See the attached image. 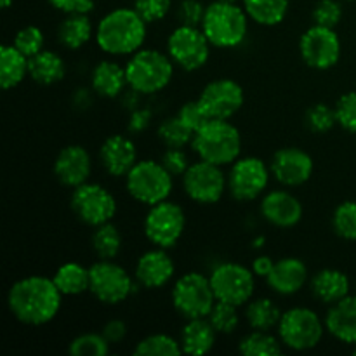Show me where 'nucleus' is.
Segmentation results:
<instances>
[{"mask_svg": "<svg viewBox=\"0 0 356 356\" xmlns=\"http://www.w3.org/2000/svg\"><path fill=\"white\" fill-rule=\"evenodd\" d=\"M273 266H275V261L271 259L270 256H257L256 259L252 261L254 275L261 278H266L268 275L271 273V270H273Z\"/></svg>", "mask_w": 356, "mask_h": 356, "instance_id": "52", "label": "nucleus"}, {"mask_svg": "<svg viewBox=\"0 0 356 356\" xmlns=\"http://www.w3.org/2000/svg\"><path fill=\"white\" fill-rule=\"evenodd\" d=\"M176 273V264L167 254V249L155 247L146 250L136 264L134 278L145 289H162L172 280Z\"/></svg>", "mask_w": 356, "mask_h": 356, "instance_id": "21", "label": "nucleus"}, {"mask_svg": "<svg viewBox=\"0 0 356 356\" xmlns=\"http://www.w3.org/2000/svg\"><path fill=\"white\" fill-rule=\"evenodd\" d=\"M92 172V159L80 145L65 146L54 160V176L63 186L76 188L87 183Z\"/></svg>", "mask_w": 356, "mask_h": 356, "instance_id": "20", "label": "nucleus"}, {"mask_svg": "<svg viewBox=\"0 0 356 356\" xmlns=\"http://www.w3.org/2000/svg\"><path fill=\"white\" fill-rule=\"evenodd\" d=\"M125 188L136 202L152 207L169 200L174 188V176L162 165V162L138 160L125 176Z\"/></svg>", "mask_w": 356, "mask_h": 356, "instance_id": "6", "label": "nucleus"}, {"mask_svg": "<svg viewBox=\"0 0 356 356\" xmlns=\"http://www.w3.org/2000/svg\"><path fill=\"white\" fill-rule=\"evenodd\" d=\"M343 19V7L337 0H320L313 9V24L336 28Z\"/></svg>", "mask_w": 356, "mask_h": 356, "instance_id": "43", "label": "nucleus"}, {"mask_svg": "<svg viewBox=\"0 0 356 356\" xmlns=\"http://www.w3.org/2000/svg\"><path fill=\"white\" fill-rule=\"evenodd\" d=\"M282 344L294 351H309L318 346L325 334V320L305 306H296L282 315L277 327Z\"/></svg>", "mask_w": 356, "mask_h": 356, "instance_id": "7", "label": "nucleus"}, {"mask_svg": "<svg viewBox=\"0 0 356 356\" xmlns=\"http://www.w3.org/2000/svg\"><path fill=\"white\" fill-rule=\"evenodd\" d=\"M312 285V292L318 301L325 302V305H336L337 301L350 296V278L346 273L341 270H334V268H325V270L316 271L315 277L309 282Z\"/></svg>", "mask_w": 356, "mask_h": 356, "instance_id": "27", "label": "nucleus"}, {"mask_svg": "<svg viewBox=\"0 0 356 356\" xmlns=\"http://www.w3.org/2000/svg\"><path fill=\"white\" fill-rule=\"evenodd\" d=\"M299 54L313 70H330L341 58V40L334 28L313 24L299 38Z\"/></svg>", "mask_w": 356, "mask_h": 356, "instance_id": "16", "label": "nucleus"}, {"mask_svg": "<svg viewBox=\"0 0 356 356\" xmlns=\"http://www.w3.org/2000/svg\"><path fill=\"white\" fill-rule=\"evenodd\" d=\"M249 14L236 2H219L214 0L205 9L202 19V31L211 45L219 49L238 47L249 31Z\"/></svg>", "mask_w": 356, "mask_h": 356, "instance_id": "3", "label": "nucleus"}, {"mask_svg": "<svg viewBox=\"0 0 356 356\" xmlns=\"http://www.w3.org/2000/svg\"><path fill=\"white\" fill-rule=\"evenodd\" d=\"M191 146L200 160L219 167L232 165L242 153V136L229 120L212 118L195 132Z\"/></svg>", "mask_w": 356, "mask_h": 356, "instance_id": "5", "label": "nucleus"}, {"mask_svg": "<svg viewBox=\"0 0 356 356\" xmlns=\"http://www.w3.org/2000/svg\"><path fill=\"white\" fill-rule=\"evenodd\" d=\"M218 337V330L212 327L211 320L205 318H191L186 320L184 327L181 329L179 343L183 348V353L191 356H202L212 351Z\"/></svg>", "mask_w": 356, "mask_h": 356, "instance_id": "26", "label": "nucleus"}, {"mask_svg": "<svg viewBox=\"0 0 356 356\" xmlns=\"http://www.w3.org/2000/svg\"><path fill=\"white\" fill-rule=\"evenodd\" d=\"M134 280L113 259H101L89 268V292L103 305L124 302L139 287Z\"/></svg>", "mask_w": 356, "mask_h": 356, "instance_id": "9", "label": "nucleus"}, {"mask_svg": "<svg viewBox=\"0 0 356 356\" xmlns=\"http://www.w3.org/2000/svg\"><path fill=\"white\" fill-rule=\"evenodd\" d=\"M129 89L149 96L165 89L174 75V61L159 49H139L125 65Z\"/></svg>", "mask_w": 356, "mask_h": 356, "instance_id": "4", "label": "nucleus"}, {"mask_svg": "<svg viewBox=\"0 0 356 356\" xmlns=\"http://www.w3.org/2000/svg\"><path fill=\"white\" fill-rule=\"evenodd\" d=\"M177 117H179L193 132L200 131L209 120H212V118H209V115L205 113V110L202 108V104L198 103V99L184 103L183 106L179 108V111H177Z\"/></svg>", "mask_w": 356, "mask_h": 356, "instance_id": "46", "label": "nucleus"}, {"mask_svg": "<svg viewBox=\"0 0 356 356\" xmlns=\"http://www.w3.org/2000/svg\"><path fill=\"white\" fill-rule=\"evenodd\" d=\"M99 162L110 176H127L129 170L138 163V148L125 134H113L103 141L99 148Z\"/></svg>", "mask_w": 356, "mask_h": 356, "instance_id": "22", "label": "nucleus"}, {"mask_svg": "<svg viewBox=\"0 0 356 356\" xmlns=\"http://www.w3.org/2000/svg\"><path fill=\"white\" fill-rule=\"evenodd\" d=\"M256 275L243 264L221 263L212 270L211 285L218 301L243 306L250 301L256 289Z\"/></svg>", "mask_w": 356, "mask_h": 356, "instance_id": "13", "label": "nucleus"}, {"mask_svg": "<svg viewBox=\"0 0 356 356\" xmlns=\"http://www.w3.org/2000/svg\"><path fill=\"white\" fill-rule=\"evenodd\" d=\"M308 266L298 257H284L277 261L266 277L268 287L280 296H294L308 284Z\"/></svg>", "mask_w": 356, "mask_h": 356, "instance_id": "23", "label": "nucleus"}, {"mask_svg": "<svg viewBox=\"0 0 356 356\" xmlns=\"http://www.w3.org/2000/svg\"><path fill=\"white\" fill-rule=\"evenodd\" d=\"M183 353L177 339L167 334H152L139 341L134 348L136 356H176Z\"/></svg>", "mask_w": 356, "mask_h": 356, "instance_id": "37", "label": "nucleus"}, {"mask_svg": "<svg viewBox=\"0 0 356 356\" xmlns=\"http://www.w3.org/2000/svg\"><path fill=\"white\" fill-rule=\"evenodd\" d=\"M63 294L54 280L31 275L14 282L7 294V306L17 322L24 325H45L58 316Z\"/></svg>", "mask_w": 356, "mask_h": 356, "instance_id": "1", "label": "nucleus"}, {"mask_svg": "<svg viewBox=\"0 0 356 356\" xmlns=\"http://www.w3.org/2000/svg\"><path fill=\"white\" fill-rule=\"evenodd\" d=\"M90 87H92V92L108 99L122 96L125 92V87H129L125 66L110 59L97 63L90 73Z\"/></svg>", "mask_w": 356, "mask_h": 356, "instance_id": "25", "label": "nucleus"}, {"mask_svg": "<svg viewBox=\"0 0 356 356\" xmlns=\"http://www.w3.org/2000/svg\"><path fill=\"white\" fill-rule=\"evenodd\" d=\"M282 315H284V312H282L280 306L273 299L259 298L247 302L245 320L252 330H266V332H271V330H275L278 327Z\"/></svg>", "mask_w": 356, "mask_h": 356, "instance_id": "31", "label": "nucleus"}, {"mask_svg": "<svg viewBox=\"0 0 356 356\" xmlns=\"http://www.w3.org/2000/svg\"><path fill=\"white\" fill-rule=\"evenodd\" d=\"M156 136L165 148H184L186 145H191L195 132L177 115H174L160 122Z\"/></svg>", "mask_w": 356, "mask_h": 356, "instance_id": "36", "label": "nucleus"}, {"mask_svg": "<svg viewBox=\"0 0 356 356\" xmlns=\"http://www.w3.org/2000/svg\"><path fill=\"white\" fill-rule=\"evenodd\" d=\"M26 75H30V58H26L13 44L2 45L0 47V83H2V89H14L26 79Z\"/></svg>", "mask_w": 356, "mask_h": 356, "instance_id": "29", "label": "nucleus"}, {"mask_svg": "<svg viewBox=\"0 0 356 356\" xmlns=\"http://www.w3.org/2000/svg\"><path fill=\"white\" fill-rule=\"evenodd\" d=\"M353 355H356V344H353Z\"/></svg>", "mask_w": 356, "mask_h": 356, "instance_id": "57", "label": "nucleus"}, {"mask_svg": "<svg viewBox=\"0 0 356 356\" xmlns=\"http://www.w3.org/2000/svg\"><path fill=\"white\" fill-rule=\"evenodd\" d=\"M148 33V23L136 13L134 7H118L99 19L96 42L110 56H131L143 47Z\"/></svg>", "mask_w": 356, "mask_h": 356, "instance_id": "2", "label": "nucleus"}, {"mask_svg": "<svg viewBox=\"0 0 356 356\" xmlns=\"http://www.w3.org/2000/svg\"><path fill=\"white\" fill-rule=\"evenodd\" d=\"M92 35H96V30H94L89 14H66L58 28L59 44L68 51H76V49L83 47L92 38Z\"/></svg>", "mask_w": 356, "mask_h": 356, "instance_id": "28", "label": "nucleus"}, {"mask_svg": "<svg viewBox=\"0 0 356 356\" xmlns=\"http://www.w3.org/2000/svg\"><path fill=\"white\" fill-rule=\"evenodd\" d=\"M167 54L184 72H197L211 58V42L200 26L179 24L167 38Z\"/></svg>", "mask_w": 356, "mask_h": 356, "instance_id": "11", "label": "nucleus"}, {"mask_svg": "<svg viewBox=\"0 0 356 356\" xmlns=\"http://www.w3.org/2000/svg\"><path fill=\"white\" fill-rule=\"evenodd\" d=\"M110 346L103 334L86 332L70 343L68 353L72 356H106L110 353Z\"/></svg>", "mask_w": 356, "mask_h": 356, "instance_id": "38", "label": "nucleus"}, {"mask_svg": "<svg viewBox=\"0 0 356 356\" xmlns=\"http://www.w3.org/2000/svg\"><path fill=\"white\" fill-rule=\"evenodd\" d=\"M245 101V94L240 83L232 79H216L202 89L198 103L209 115V118L229 120L238 113Z\"/></svg>", "mask_w": 356, "mask_h": 356, "instance_id": "17", "label": "nucleus"}, {"mask_svg": "<svg viewBox=\"0 0 356 356\" xmlns=\"http://www.w3.org/2000/svg\"><path fill=\"white\" fill-rule=\"evenodd\" d=\"M44 31L38 26L30 24V26H24L17 31L16 37H14L13 45L16 49H19L26 58H33L35 54L44 51Z\"/></svg>", "mask_w": 356, "mask_h": 356, "instance_id": "42", "label": "nucleus"}, {"mask_svg": "<svg viewBox=\"0 0 356 356\" xmlns=\"http://www.w3.org/2000/svg\"><path fill=\"white\" fill-rule=\"evenodd\" d=\"M92 103V97H90V90L89 89H79L73 96V104L79 108H87L90 106Z\"/></svg>", "mask_w": 356, "mask_h": 356, "instance_id": "53", "label": "nucleus"}, {"mask_svg": "<svg viewBox=\"0 0 356 356\" xmlns=\"http://www.w3.org/2000/svg\"><path fill=\"white\" fill-rule=\"evenodd\" d=\"M183 188L188 198L202 205L216 204L228 190V176L216 163L198 160L183 174Z\"/></svg>", "mask_w": 356, "mask_h": 356, "instance_id": "14", "label": "nucleus"}, {"mask_svg": "<svg viewBox=\"0 0 356 356\" xmlns=\"http://www.w3.org/2000/svg\"><path fill=\"white\" fill-rule=\"evenodd\" d=\"M52 280L63 296H80L89 291V268L70 261L56 270Z\"/></svg>", "mask_w": 356, "mask_h": 356, "instance_id": "32", "label": "nucleus"}, {"mask_svg": "<svg viewBox=\"0 0 356 356\" xmlns=\"http://www.w3.org/2000/svg\"><path fill=\"white\" fill-rule=\"evenodd\" d=\"M143 228L146 238L153 245L160 249H172L183 236L186 228V216L176 202L163 200L149 207Z\"/></svg>", "mask_w": 356, "mask_h": 356, "instance_id": "12", "label": "nucleus"}, {"mask_svg": "<svg viewBox=\"0 0 356 356\" xmlns=\"http://www.w3.org/2000/svg\"><path fill=\"white\" fill-rule=\"evenodd\" d=\"M270 176V167L257 156L235 160L228 174L229 195L238 202L256 200L268 188Z\"/></svg>", "mask_w": 356, "mask_h": 356, "instance_id": "15", "label": "nucleus"}, {"mask_svg": "<svg viewBox=\"0 0 356 356\" xmlns=\"http://www.w3.org/2000/svg\"><path fill=\"white\" fill-rule=\"evenodd\" d=\"M205 9H207V6H204L200 0H181V3L177 6V19H179V24L200 26L202 19L205 16Z\"/></svg>", "mask_w": 356, "mask_h": 356, "instance_id": "47", "label": "nucleus"}, {"mask_svg": "<svg viewBox=\"0 0 356 356\" xmlns=\"http://www.w3.org/2000/svg\"><path fill=\"white\" fill-rule=\"evenodd\" d=\"M152 118H153V113L149 108H136V110L131 111V117H129V124H127V129L129 132H132V134H141V132H145L146 129L152 125Z\"/></svg>", "mask_w": 356, "mask_h": 356, "instance_id": "49", "label": "nucleus"}, {"mask_svg": "<svg viewBox=\"0 0 356 356\" xmlns=\"http://www.w3.org/2000/svg\"><path fill=\"white\" fill-rule=\"evenodd\" d=\"M263 243H264V236H259V238L254 242V247H256V249H259V247H263Z\"/></svg>", "mask_w": 356, "mask_h": 356, "instance_id": "55", "label": "nucleus"}, {"mask_svg": "<svg viewBox=\"0 0 356 356\" xmlns=\"http://www.w3.org/2000/svg\"><path fill=\"white\" fill-rule=\"evenodd\" d=\"M54 9L61 10L65 14L82 13L89 14L94 9V0H47Z\"/></svg>", "mask_w": 356, "mask_h": 356, "instance_id": "50", "label": "nucleus"}, {"mask_svg": "<svg viewBox=\"0 0 356 356\" xmlns=\"http://www.w3.org/2000/svg\"><path fill=\"white\" fill-rule=\"evenodd\" d=\"M334 232L344 240L356 242V202L346 200L339 204L332 216Z\"/></svg>", "mask_w": 356, "mask_h": 356, "instance_id": "40", "label": "nucleus"}, {"mask_svg": "<svg viewBox=\"0 0 356 356\" xmlns=\"http://www.w3.org/2000/svg\"><path fill=\"white\" fill-rule=\"evenodd\" d=\"M238 351L243 356H277L282 353V341L266 330H252L240 339Z\"/></svg>", "mask_w": 356, "mask_h": 356, "instance_id": "34", "label": "nucleus"}, {"mask_svg": "<svg viewBox=\"0 0 356 356\" xmlns=\"http://www.w3.org/2000/svg\"><path fill=\"white\" fill-rule=\"evenodd\" d=\"M172 306L184 320L205 318L218 302L212 291L211 278L204 273H184L172 287Z\"/></svg>", "mask_w": 356, "mask_h": 356, "instance_id": "8", "label": "nucleus"}, {"mask_svg": "<svg viewBox=\"0 0 356 356\" xmlns=\"http://www.w3.org/2000/svg\"><path fill=\"white\" fill-rule=\"evenodd\" d=\"M327 332L344 344H356V296H346L344 299L330 306L325 316Z\"/></svg>", "mask_w": 356, "mask_h": 356, "instance_id": "24", "label": "nucleus"}, {"mask_svg": "<svg viewBox=\"0 0 356 356\" xmlns=\"http://www.w3.org/2000/svg\"><path fill=\"white\" fill-rule=\"evenodd\" d=\"M160 162H162V165L165 167L174 177H183V174L186 172L188 167H190V160H188L183 148H167L165 152H163Z\"/></svg>", "mask_w": 356, "mask_h": 356, "instance_id": "48", "label": "nucleus"}, {"mask_svg": "<svg viewBox=\"0 0 356 356\" xmlns=\"http://www.w3.org/2000/svg\"><path fill=\"white\" fill-rule=\"evenodd\" d=\"M236 308H238V306L229 305V302H216L207 318L211 320L212 327L218 330V334H226V336H228V334L235 332L236 327H238L240 323V316Z\"/></svg>", "mask_w": 356, "mask_h": 356, "instance_id": "41", "label": "nucleus"}, {"mask_svg": "<svg viewBox=\"0 0 356 356\" xmlns=\"http://www.w3.org/2000/svg\"><path fill=\"white\" fill-rule=\"evenodd\" d=\"M101 334L106 337V341L110 344H118L125 339V336H127V325H125V322H122V320H110V322L104 323L103 332Z\"/></svg>", "mask_w": 356, "mask_h": 356, "instance_id": "51", "label": "nucleus"}, {"mask_svg": "<svg viewBox=\"0 0 356 356\" xmlns=\"http://www.w3.org/2000/svg\"><path fill=\"white\" fill-rule=\"evenodd\" d=\"M261 216L277 228H292L302 219L305 209L301 200L287 190L268 191L261 198Z\"/></svg>", "mask_w": 356, "mask_h": 356, "instance_id": "19", "label": "nucleus"}, {"mask_svg": "<svg viewBox=\"0 0 356 356\" xmlns=\"http://www.w3.org/2000/svg\"><path fill=\"white\" fill-rule=\"evenodd\" d=\"M243 9L254 23L277 26L289 13V0H242Z\"/></svg>", "mask_w": 356, "mask_h": 356, "instance_id": "33", "label": "nucleus"}, {"mask_svg": "<svg viewBox=\"0 0 356 356\" xmlns=\"http://www.w3.org/2000/svg\"><path fill=\"white\" fill-rule=\"evenodd\" d=\"M13 3H14V0H0V6H2V9H9Z\"/></svg>", "mask_w": 356, "mask_h": 356, "instance_id": "54", "label": "nucleus"}, {"mask_svg": "<svg viewBox=\"0 0 356 356\" xmlns=\"http://www.w3.org/2000/svg\"><path fill=\"white\" fill-rule=\"evenodd\" d=\"M306 127L315 134H325V132L332 131L334 125L337 124L336 106H330L327 103H316L308 108L306 111Z\"/></svg>", "mask_w": 356, "mask_h": 356, "instance_id": "39", "label": "nucleus"}, {"mask_svg": "<svg viewBox=\"0 0 356 356\" xmlns=\"http://www.w3.org/2000/svg\"><path fill=\"white\" fill-rule=\"evenodd\" d=\"M132 7L149 24L163 19L169 14L172 0H134Z\"/></svg>", "mask_w": 356, "mask_h": 356, "instance_id": "45", "label": "nucleus"}, {"mask_svg": "<svg viewBox=\"0 0 356 356\" xmlns=\"http://www.w3.org/2000/svg\"><path fill=\"white\" fill-rule=\"evenodd\" d=\"M271 176L287 188L302 186L308 183L315 170V163L309 153L305 149L296 148V146H287V148L278 149L273 155L270 163Z\"/></svg>", "mask_w": 356, "mask_h": 356, "instance_id": "18", "label": "nucleus"}, {"mask_svg": "<svg viewBox=\"0 0 356 356\" xmlns=\"http://www.w3.org/2000/svg\"><path fill=\"white\" fill-rule=\"evenodd\" d=\"M122 233L113 222H106L97 228H94L90 245H92L94 254L99 259H115L122 250Z\"/></svg>", "mask_w": 356, "mask_h": 356, "instance_id": "35", "label": "nucleus"}, {"mask_svg": "<svg viewBox=\"0 0 356 356\" xmlns=\"http://www.w3.org/2000/svg\"><path fill=\"white\" fill-rule=\"evenodd\" d=\"M219 2H238V0H219Z\"/></svg>", "mask_w": 356, "mask_h": 356, "instance_id": "56", "label": "nucleus"}, {"mask_svg": "<svg viewBox=\"0 0 356 356\" xmlns=\"http://www.w3.org/2000/svg\"><path fill=\"white\" fill-rule=\"evenodd\" d=\"M70 207L80 222L97 228L111 222L117 214V200L104 186L96 183H83L73 188Z\"/></svg>", "mask_w": 356, "mask_h": 356, "instance_id": "10", "label": "nucleus"}, {"mask_svg": "<svg viewBox=\"0 0 356 356\" xmlns=\"http://www.w3.org/2000/svg\"><path fill=\"white\" fill-rule=\"evenodd\" d=\"M337 124L344 131L356 134V90L343 94L336 103Z\"/></svg>", "mask_w": 356, "mask_h": 356, "instance_id": "44", "label": "nucleus"}, {"mask_svg": "<svg viewBox=\"0 0 356 356\" xmlns=\"http://www.w3.org/2000/svg\"><path fill=\"white\" fill-rule=\"evenodd\" d=\"M65 59L54 51H40L30 58V79L40 86H52L65 79Z\"/></svg>", "mask_w": 356, "mask_h": 356, "instance_id": "30", "label": "nucleus"}]
</instances>
